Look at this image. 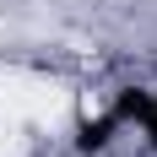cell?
Returning <instances> with one entry per match:
<instances>
[{
	"instance_id": "1",
	"label": "cell",
	"mask_w": 157,
	"mask_h": 157,
	"mask_svg": "<svg viewBox=\"0 0 157 157\" xmlns=\"http://www.w3.org/2000/svg\"><path fill=\"white\" fill-rule=\"evenodd\" d=\"M114 119L119 125H141L146 146L157 152V92L152 87H125V92L114 98Z\"/></svg>"
}]
</instances>
